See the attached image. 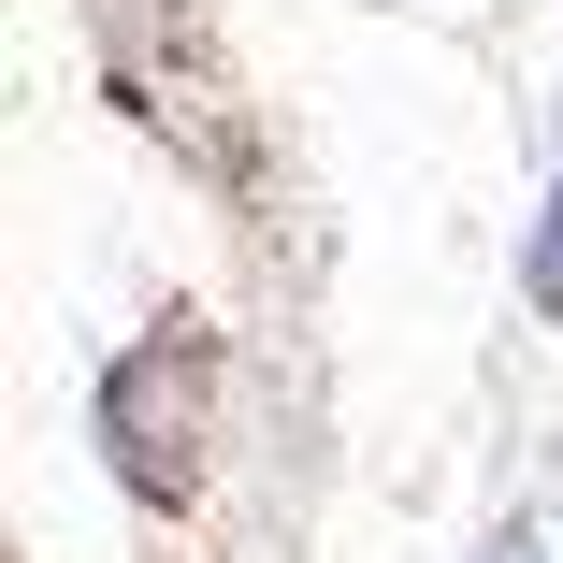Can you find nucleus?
Returning a JSON list of instances; mask_svg holds the SVG:
<instances>
[{
  "mask_svg": "<svg viewBox=\"0 0 563 563\" xmlns=\"http://www.w3.org/2000/svg\"><path fill=\"white\" fill-rule=\"evenodd\" d=\"M492 563H534V549H520V534H506V549H492Z\"/></svg>",
  "mask_w": 563,
  "mask_h": 563,
  "instance_id": "2",
  "label": "nucleus"
},
{
  "mask_svg": "<svg viewBox=\"0 0 563 563\" xmlns=\"http://www.w3.org/2000/svg\"><path fill=\"white\" fill-rule=\"evenodd\" d=\"M534 303H563V202H549V246H534Z\"/></svg>",
  "mask_w": 563,
  "mask_h": 563,
  "instance_id": "1",
  "label": "nucleus"
}]
</instances>
